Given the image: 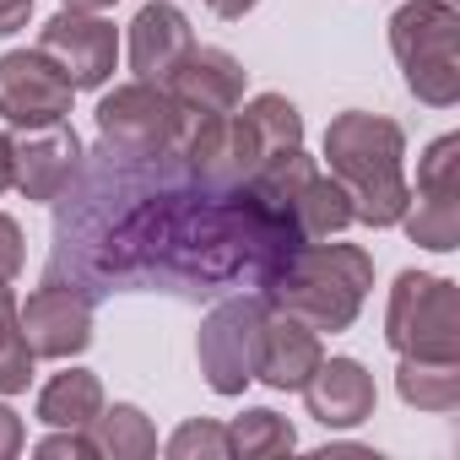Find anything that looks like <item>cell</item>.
Instances as JSON below:
<instances>
[{
  "mask_svg": "<svg viewBox=\"0 0 460 460\" xmlns=\"http://www.w3.org/2000/svg\"><path fill=\"white\" fill-rule=\"evenodd\" d=\"M33 17V0H0V39L6 33H22Z\"/></svg>",
  "mask_w": 460,
  "mask_h": 460,
  "instance_id": "cell-28",
  "label": "cell"
},
{
  "mask_svg": "<svg viewBox=\"0 0 460 460\" xmlns=\"http://www.w3.org/2000/svg\"><path fill=\"white\" fill-rule=\"evenodd\" d=\"M422 200H460V136H438L417 157V190Z\"/></svg>",
  "mask_w": 460,
  "mask_h": 460,
  "instance_id": "cell-22",
  "label": "cell"
},
{
  "mask_svg": "<svg viewBox=\"0 0 460 460\" xmlns=\"http://www.w3.org/2000/svg\"><path fill=\"white\" fill-rule=\"evenodd\" d=\"M71 12H109V6H119V0H66Z\"/></svg>",
  "mask_w": 460,
  "mask_h": 460,
  "instance_id": "cell-32",
  "label": "cell"
},
{
  "mask_svg": "<svg viewBox=\"0 0 460 460\" xmlns=\"http://www.w3.org/2000/svg\"><path fill=\"white\" fill-rule=\"evenodd\" d=\"M71 98H76V87L44 49L0 55V119L6 125H17V130L60 125L71 114Z\"/></svg>",
  "mask_w": 460,
  "mask_h": 460,
  "instance_id": "cell-7",
  "label": "cell"
},
{
  "mask_svg": "<svg viewBox=\"0 0 460 460\" xmlns=\"http://www.w3.org/2000/svg\"><path fill=\"white\" fill-rule=\"evenodd\" d=\"M239 109H244L255 141L266 146V157H271V152H293V146H304V114H298L293 98H282V93H261V98H250V103H239Z\"/></svg>",
  "mask_w": 460,
  "mask_h": 460,
  "instance_id": "cell-21",
  "label": "cell"
},
{
  "mask_svg": "<svg viewBox=\"0 0 460 460\" xmlns=\"http://www.w3.org/2000/svg\"><path fill=\"white\" fill-rule=\"evenodd\" d=\"M244 66L227 55V49H211V44H195L173 71H168V93L179 109L190 114H234L244 103Z\"/></svg>",
  "mask_w": 460,
  "mask_h": 460,
  "instance_id": "cell-11",
  "label": "cell"
},
{
  "mask_svg": "<svg viewBox=\"0 0 460 460\" xmlns=\"http://www.w3.org/2000/svg\"><path fill=\"white\" fill-rule=\"evenodd\" d=\"M293 227H298V239H336L341 227H352V200H347L341 179L314 173L293 200Z\"/></svg>",
  "mask_w": 460,
  "mask_h": 460,
  "instance_id": "cell-18",
  "label": "cell"
},
{
  "mask_svg": "<svg viewBox=\"0 0 460 460\" xmlns=\"http://www.w3.org/2000/svg\"><path fill=\"white\" fill-rule=\"evenodd\" d=\"M293 444H298L293 422L277 417L271 406H250L244 417L227 422V449H234L239 460H277V455H288Z\"/></svg>",
  "mask_w": 460,
  "mask_h": 460,
  "instance_id": "cell-19",
  "label": "cell"
},
{
  "mask_svg": "<svg viewBox=\"0 0 460 460\" xmlns=\"http://www.w3.org/2000/svg\"><path fill=\"white\" fill-rule=\"evenodd\" d=\"M6 336H17V293L12 282H0V341Z\"/></svg>",
  "mask_w": 460,
  "mask_h": 460,
  "instance_id": "cell-30",
  "label": "cell"
},
{
  "mask_svg": "<svg viewBox=\"0 0 460 460\" xmlns=\"http://www.w3.org/2000/svg\"><path fill=\"white\" fill-rule=\"evenodd\" d=\"M0 190H12V136L0 130Z\"/></svg>",
  "mask_w": 460,
  "mask_h": 460,
  "instance_id": "cell-31",
  "label": "cell"
},
{
  "mask_svg": "<svg viewBox=\"0 0 460 460\" xmlns=\"http://www.w3.org/2000/svg\"><path fill=\"white\" fill-rule=\"evenodd\" d=\"M168 460H234V449H227V428L211 422V417H190L168 433Z\"/></svg>",
  "mask_w": 460,
  "mask_h": 460,
  "instance_id": "cell-23",
  "label": "cell"
},
{
  "mask_svg": "<svg viewBox=\"0 0 460 460\" xmlns=\"http://www.w3.org/2000/svg\"><path fill=\"white\" fill-rule=\"evenodd\" d=\"M33 455L39 460H93L98 449H93V433L87 428H55L49 438L33 444Z\"/></svg>",
  "mask_w": 460,
  "mask_h": 460,
  "instance_id": "cell-25",
  "label": "cell"
},
{
  "mask_svg": "<svg viewBox=\"0 0 460 460\" xmlns=\"http://www.w3.org/2000/svg\"><path fill=\"white\" fill-rule=\"evenodd\" d=\"M395 390L417 411H455L460 406V358H401Z\"/></svg>",
  "mask_w": 460,
  "mask_h": 460,
  "instance_id": "cell-16",
  "label": "cell"
},
{
  "mask_svg": "<svg viewBox=\"0 0 460 460\" xmlns=\"http://www.w3.org/2000/svg\"><path fill=\"white\" fill-rule=\"evenodd\" d=\"M304 406L320 428H358V422L374 417L379 390H374V374L358 358H320V368L304 385Z\"/></svg>",
  "mask_w": 460,
  "mask_h": 460,
  "instance_id": "cell-12",
  "label": "cell"
},
{
  "mask_svg": "<svg viewBox=\"0 0 460 460\" xmlns=\"http://www.w3.org/2000/svg\"><path fill=\"white\" fill-rule=\"evenodd\" d=\"M87 433H93V449H98L103 460H152V455H157V428H152V417H146L141 406H130V401L103 406Z\"/></svg>",
  "mask_w": 460,
  "mask_h": 460,
  "instance_id": "cell-17",
  "label": "cell"
},
{
  "mask_svg": "<svg viewBox=\"0 0 460 460\" xmlns=\"http://www.w3.org/2000/svg\"><path fill=\"white\" fill-rule=\"evenodd\" d=\"M385 341L395 358H460V298L449 277L401 271L385 309Z\"/></svg>",
  "mask_w": 460,
  "mask_h": 460,
  "instance_id": "cell-4",
  "label": "cell"
},
{
  "mask_svg": "<svg viewBox=\"0 0 460 460\" xmlns=\"http://www.w3.org/2000/svg\"><path fill=\"white\" fill-rule=\"evenodd\" d=\"M195 49V28L173 0H152L130 22V71L136 82H168V71Z\"/></svg>",
  "mask_w": 460,
  "mask_h": 460,
  "instance_id": "cell-13",
  "label": "cell"
},
{
  "mask_svg": "<svg viewBox=\"0 0 460 460\" xmlns=\"http://www.w3.org/2000/svg\"><path fill=\"white\" fill-rule=\"evenodd\" d=\"M76 173H82V136L66 119L12 136V190H22L28 200H60Z\"/></svg>",
  "mask_w": 460,
  "mask_h": 460,
  "instance_id": "cell-10",
  "label": "cell"
},
{
  "mask_svg": "<svg viewBox=\"0 0 460 460\" xmlns=\"http://www.w3.org/2000/svg\"><path fill=\"white\" fill-rule=\"evenodd\" d=\"M22 261H28L22 227H17V217L0 211V282H17V277H22Z\"/></svg>",
  "mask_w": 460,
  "mask_h": 460,
  "instance_id": "cell-26",
  "label": "cell"
},
{
  "mask_svg": "<svg viewBox=\"0 0 460 460\" xmlns=\"http://www.w3.org/2000/svg\"><path fill=\"white\" fill-rule=\"evenodd\" d=\"M390 49L417 103L428 109L460 103V12L449 0H406V6H395Z\"/></svg>",
  "mask_w": 460,
  "mask_h": 460,
  "instance_id": "cell-3",
  "label": "cell"
},
{
  "mask_svg": "<svg viewBox=\"0 0 460 460\" xmlns=\"http://www.w3.org/2000/svg\"><path fill=\"white\" fill-rule=\"evenodd\" d=\"M103 411V379L87 368H66L39 390L33 417L44 428H93V417Z\"/></svg>",
  "mask_w": 460,
  "mask_h": 460,
  "instance_id": "cell-15",
  "label": "cell"
},
{
  "mask_svg": "<svg viewBox=\"0 0 460 460\" xmlns=\"http://www.w3.org/2000/svg\"><path fill=\"white\" fill-rule=\"evenodd\" d=\"M395 227H406L411 244H422L433 255H449V250H460V200H422V195H411Z\"/></svg>",
  "mask_w": 460,
  "mask_h": 460,
  "instance_id": "cell-20",
  "label": "cell"
},
{
  "mask_svg": "<svg viewBox=\"0 0 460 460\" xmlns=\"http://www.w3.org/2000/svg\"><path fill=\"white\" fill-rule=\"evenodd\" d=\"M93 119H98V141L109 157L157 163V157H173L184 109L173 103V93L163 82H125L98 103Z\"/></svg>",
  "mask_w": 460,
  "mask_h": 460,
  "instance_id": "cell-5",
  "label": "cell"
},
{
  "mask_svg": "<svg viewBox=\"0 0 460 460\" xmlns=\"http://www.w3.org/2000/svg\"><path fill=\"white\" fill-rule=\"evenodd\" d=\"M33 347L22 341V331L17 336H6L0 341V395H22L28 385H33Z\"/></svg>",
  "mask_w": 460,
  "mask_h": 460,
  "instance_id": "cell-24",
  "label": "cell"
},
{
  "mask_svg": "<svg viewBox=\"0 0 460 460\" xmlns=\"http://www.w3.org/2000/svg\"><path fill=\"white\" fill-rule=\"evenodd\" d=\"M17 331L33 347V358L66 363V358L93 347V304L82 288L49 277L44 288L28 293V304H17Z\"/></svg>",
  "mask_w": 460,
  "mask_h": 460,
  "instance_id": "cell-9",
  "label": "cell"
},
{
  "mask_svg": "<svg viewBox=\"0 0 460 460\" xmlns=\"http://www.w3.org/2000/svg\"><path fill=\"white\" fill-rule=\"evenodd\" d=\"M374 288V255L358 244H325V239H304L293 244L271 271L261 298L293 320H304L309 331H352L363 298Z\"/></svg>",
  "mask_w": 460,
  "mask_h": 460,
  "instance_id": "cell-1",
  "label": "cell"
},
{
  "mask_svg": "<svg viewBox=\"0 0 460 460\" xmlns=\"http://www.w3.org/2000/svg\"><path fill=\"white\" fill-rule=\"evenodd\" d=\"M255 6H261V0H206V12L222 17V22H239V17H250Z\"/></svg>",
  "mask_w": 460,
  "mask_h": 460,
  "instance_id": "cell-29",
  "label": "cell"
},
{
  "mask_svg": "<svg viewBox=\"0 0 460 460\" xmlns=\"http://www.w3.org/2000/svg\"><path fill=\"white\" fill-rule=\"evenodd\" d=\"M266 298L261 293H234L222 298L206 320H200V336H195V358H200V374L217 395H244L255 385V368H261V331H266Z\"/></svg>",
  "mask_w": 460,
  "mask_h": 460,
  "instance_id": "cell-6",
  "label": "cell"
},
{
  "mask_svg": "<svg viewBox=\"0 0 460 460\" xmlns=\"http://www.w3.org/2000/svg\"><path fill=\"white\" fill-rule=\"evenodd\" d=\"M325 163L352 200V222L395 227L411 184H406V130L385 114L347 109L325 125Z\"/></svg>",
  "mask_w": 460,
  "mask_h": 460,
  "instance_id": "cell-2",
  "label": "cell"
},
{
  "mask_svg": "<svg viewBox=\"0 0 460 460\" xmlns=\"http://www.w3.org/2000/svg\"><path fill=\"white\" fill-rule=\"evenodd\" d=\"M39 49L66 71V82L76 93H93L114 76L119 66V28L103 22L98 12H55L44 28H39Z\"/></svg>",
  "mask_w": 460,
  "mask_h": 460,
  "instance_id": "cell-8",
  "label": "cell"
},
{
  "mask_svg": "<svg viewBox=\"0 0 460 460\" xmlns=\"http://www.w3.org/2000/svg\"><path fill=\"white\" fill-rule=\"evenodd\" d=\"M22 444H28L22 411H12L6 401H0V460H12V455H22Z\"/></svg>",
  "mask_w": 460,
  "mask_h": 460,
  "instance_id": "cell-27",
  "label": "cell"
},
{
  "mask_svg": "<svg viewBox=\"0 0 460 460\" xmlns=\"http://www.w3.org/2000/svg\"><path fill=\"white\" fill-rule=\"evenodd\" d=\"M325 347H320V331H309L304 320L282 314V309H266V331H261V368L255 379L271 385V390H304L309 374L320 368Z\"/></svg>",
  "mask_w": 460,
  "mask_h": 460,
  "instance_id": "cell-14",
  "label": "cell"
}]
</instances>
